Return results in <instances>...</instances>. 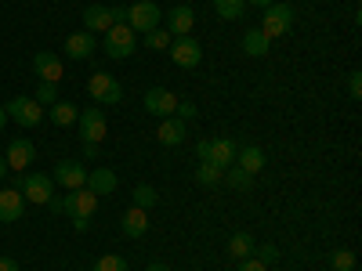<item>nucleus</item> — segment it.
I'll return each mask as SVG.
<instances>
[{
    "instance_id": "obj_1",
    "label": "nucleus",
    "mask_w": 362,
    "mask_h": 271,
    "mask_svg": "<svg viewBox=\"0 0 362 271\" xmlns=\"http://www.w3.org/2000/svg\"><path fill=\"white\" fill-rule=\"evenodd\" d=\"M105 54L109 58H116V62H124V58H131L134 51H138V33L127 25V22H116V25H109L105 29Z\"/></svg>"
},
{
    "instance_id": "obj_2",
    "label": "nucleus",
    "mask_w": 362,
    "mask_h": 271,
    "mask_svg": "<svg viewBox=\"0 0 362 271\" xmlns=\"http://www.w3.org/2000/svg\"><path fill=\"white\" fill-rule=\"evenodd\" d=\"M127 25L134 29V33H153L156 25H163V8L156 4V0H138V4L127 8Z\"/></svg>"
},
{
    "instance_id": "obj_3",
    "label": "nucleus",
    "mask_w": 362,
    "mask_h": 271,
    "mask_svg": "<svg viewBox=\"0 0 362 271\" xmlns=\"http://www.w3.org/2000/svg\"><path fill=\"white\" fill-rule=\"evenodd\" d=\"M293 29V8L290 4H268L264 8V18H261V33L268 37V40H279V37H286Z\"/></svg>"
},
{
    "instance_id": "obj_4",
    "label": "nucleus",
    "mask_w": 362,
    "mask_h": 271,
    "mask_svg": "<svg viewBox=\"0 0 362 271\" xmlns=\"http://www.w3.org/2000/svg\"><path fill=\"white\" fill-rule=\"evenodd\" d=\"M76 124H80V138H83L87 145H98V141L109 138V119H105L102 109H80Z\"/></svg>"
},
{
    "instance_id": "obj_5",
    "label": "nucleus",
    "mask_w": 362,
    "mask_h": 271,
    "mask_svg": "<svg viewBox=\"0 0 362 271\" xmlns=\"http://www.w3.org/2000/svg\"><path fill=\"white\" fill-rule=\"evenodd\" d=\"M167 51H170V62L181 66V69H196L203 62V47H199L196 37H174Z\"/></svg>"
},
{
    "instance_id": "obj_6",
    "label": "nucleus",
    "mask_w": 362,
    "mask_h": 271,
    "mask_svg": "<svg viewBox=\"0 0 362 271\" xmlns=\"http://www.w3.org/2000/svg\"><path fill=\"white\" fill-rule=\"evenodd\" d=\"M18 192L25 195V203L47 206V199L54 195V181L47 174H25V177H18Z\"/></svg>"
},
{
    "instance_id": "obj_7",
    "label": "nucleus",
    "mask_w": 362,
    "mask_h": 271,
    "mask_svg": "<svg viewBox=\"0 0 362 271\" xmlns=\"http://www.w3.org/2000/svg\"><path fill=\"white\" fill-rule=\"evenodd\" d=\"M177 102H181V98L174 95V90H167V87H148V90H145V98H141V109H145L148 116L167 119V116H174Z\"/></svg>"
},
{
    "instance_id": "obj_8",
    "label": "nucleus",
    "mask_w": 362,
    "mask_h": 271,
    "mask_svg": "<svg viewBox=\"0 0 362 271\" xmlns=\"http://www.w3.org/2000/svg\"><path fill=\"white\" fill-rule=\"evenodd\" d=\"M4 112H8V119H15L18 127H37L44 119V105L37 98H11L4 105Z\"/></svg>"
},
{
    "instance_id": "obj_9",
    "label": "nucleus",
    "mask_w": 362,
    "mask_h": 271,
    "mask_svg": "<svg viewBox=\"0 0 362 271\" xmlns=\"http://www.w3.org/2000/svg\"><path fill=\"white\" fill-rule=\"evenodd\" d=\"M87 90H90V98H95L98 105H116L119 98H124V87H119V80L109 76V73H95L87 80Z\"/></svg>"
},
{
    "instance_id": "obj_10",
    "label": "nucleus",
    "mask_w": 362,
    "mask_h": 271,
    "mask_svg": "<svg viewBox=\"0 0 362 271\" xmlns=\"http://www.w3.org/2000/svg\"><path fill=\"white\" fill-rule=\"evenodd\" d=\"M95 210H98V195L90 192V188H73L69 195H62V214H69L73 221L90 217Z\"/></svg>"
},
{
    "instance_id": "obj_11",
    "label": "nucleus",
    "mask_w": 362,
    "mask_h": 271,
    "mask_svg": "<svg viewBox=\"0 0 362 271\" xmlns=\"http://www.w3.org/2000/svg\"><path fill=\"white\" fill-rule=\"evenodd\" d=\"M51 181H58L66 192H73V188H83V185H87V170H83L80 159H58Z\"/></svg>"
},
{
    "instance_id": "obj_12",
    "label": "nucleus",
    "mask_w": 362,
    "mask_h": 271,
    "mask_svg": "<svg viewBox=\"0 0 362 271\" xmlns=\"http://www.w3.org/2000/svg\"><path fill=\"white\" fill-rule=\"evenodd\" d=\"M235 152H239V145L232 138H206V159L203 163H214V167L228 170L235 163Z\"/></svg>"
},
{
    "instance_id": "obj_13",
    "label": "nucleus",
    "mask_w": 362,
    "mask_h": 271,
    "mask_svg": "<svg viewBox=\"0 0 362 271\" xmlns=\"http://www.w3.org/2000/svg\"><path fill=\"white\" fill-rule=\"evenodd\" d=\"M167 33L170 37H192V29H196V11L189 8V4H177V8H170L167 11Z\"/></svg>"
},
{
    "instance_id": "obj_14",
    "label": "nucleus",
    "mask_w": 362,
    "mask_h": 271,
    "mask_svg": "<svg viewBox=\"0 0 362 271\" xmlns=\"http://www.w3.org/2000/svg\"><path fill=\"white\" fill-rule=\"evenodd\" d=\"M4 159H8V170H25V167H33V159H37V148H33V141H25V138H11V145H8V152H4Z\"/></svg>"
},
{
    "instance_id": "obj_15",
    "label": "nucleus",
    "mask_w": 362,
    "mask_h": 271,
    "mask_svg": "<svg viewBox=\"0 0 362 271\" xmlns=\"http://www.w3.org/2000/svg\"><path fill=\"white\" fill-rule=\"evenodd\" d=\"M33 73L44 83H58V80H62V73H66V66H62V58H58L54 51H37L33 54Z\"/></svg>"
},
{
    "instance_id": "obj_16",
    "label": "nucleus",
    "mask_w": 362,
    "mask_h": 271,
    "mask_svg": "<svg viewBox=\"0 0 362 271\" xmlns=\"http://www.w3.org/2000/svg\"><path fill=\"white\" fill-rule=\"evenodd\" d=\"M22 210H25V195L18 188H0V224L22 221Z\"/></svg>"
},
{
    "instance_id": "obj_17",
    "label": "nucleus",
    "mask_w": 362,
    "mask_h": 271,
    "mask_svg": "<svg viewBox=\"0 0 362 271\" xmlns=\"http://www.w3.org/2000/svg\"><path fill=\"white\" fill-rule=\"evenodd\" d=\"M95 33H87V29H80V33H69L66 37V54L73 58V62H83V58L95 54Z\"/></svg>"
},
{
    "instance_id": "obj_18",
    "label": "nucleus",
    "mask_w": 362,
    "mask_h": 271,
    "mask_svg": "<svg viewBox=\"0 0 362 271\" xmlns=\"http://www.w3.org/2000/svg\"><path fill=\"white\" fill-rule=\"evenodd\" d=\"M116 185H119V181H116V174H112L109 167H95V170L87 174V185H83V188H90V192L102 199V195H112Z\"/></svg>"
},
{
    "instance_id": "obj_19",
    "label": "nucleus",
    "mask_w": 362,
    "mask_h": 271,
    "mask_svg": "<svg viewBox=\"0 0 362 271\" xmlns=\"http://www.w3.org/2000/svg\"><path fill=\"white\" fill-rule=\"evenodd\" d=\"M232 167H239V170H247L250 177H257L261 170H264V152L257 145H239V152H235V163Z\"/></svg>"
},
{
    "instance_id": "obj_20",
    "label": "nucleus",
    "mask_w": 362,
    "mask_h": 271,
    "mask_svg": "<svg viewBox=\"0 0 362 271\" xmlns=\"http://www.w3.org/2000/svg\"><path fill=\"white\" fill-rule=\"evenodd\" d=\"M156 138H160V145H163V148H177L181 141L189 138V131H185V124H181L177 116H167L163 124H160V131H156Z\"/></svg>"
},
{
    "instance_id": "obj_21",
    "label": "nucleus",
    "mask_w": 362,
    "mask_h": 271,
    "mask_svg": "<svg viewBox=\"0 0 362 271\" xmlns=\"http://www.w3.org/2000/svg\"><path fill=\"white\" fill-rule=\"evenodd\" d=\"M80 22H83L87 33H105V29L112 25V11L102 8V4H90V8L80 15Z\"/></svg>"
},
{
    "instance_id": "obj_22",
    "label": "nucleus",
    "mask_w": 362,
    "mask_h": 271,
    "mask_svg": "<svg viewBox=\"0 0 362 271\" xmlns=\"http://www.w3.org/2000/svg\"><path fill=\"white\" fill-rule=\"evenodd\" d=\"M119 228H124L127 239H141L148 231V214H145L141 206H131L127 214H124V221H119Z\"/></svg>"
},
{
    "instance_id": "obj_23",
    "label": "nucleus",
    "mask_w": 362,
    "mask_h": 271,
    "mask_svg": "<svg viewBox=\"0 0 362 271\" xmlns=\"http://www.w3.org/2000/svg\"><path fill=\"white\" fill-rule=\"evenodd\" d=\"M268 47H272V40L261 33V25H250L247 33H243V51H247L250 58H264Z\"/></svg>"
},
{
    "instance_id": "obj_24",
    "label": "nucleus",
    "mask_w": 362,
    "mask_h": 271,
    "mask_svg": "<svg viewBox=\"0 0 362 271\" xmlns=\"http://www.w3.org/2000/svg\"><path fill=\"white\" fill-rule=\"evenodd\" d=\"M254 235H247V231H235L232 239H228V257L232 260H247V257H254Z\"/></svg>"
},
{
    "instance_id": "obj_25",
    "label": "nucleus",
    "mask_w": 362,
    "mask_h": 271,
    "mask_svg": "<svg viewBox=\"0 0 362 271\" xmlns=\"http://www.w3.org/2000/svg\"><path fill=\"white\" fill-rule=\"evenodd\" d=\"M47 112H51V124L54 127H73L76 116H80V109L73 102H54V105H47Z\"/></svg>"
},
{
    "instance_id": "obj_26",
    "label": "nucleus",
    "mask_w": 362,
    "mask_h": 271,
    "mask_svg": "<svg viewBox=\"0 0 362 271\" xmlns=\"http://www.w3.org/2000/svg\"><path fill=\"white\" fill-rule=\"evenodd\" d=\"M221 177H225V170L214 167V163H199L196 167V185H203V188H218Z\"/></svg>"
},
{
    "instance_id": "obj_27",
    "label": "nucleus",
    "mask_w": 362,
    "mask_h": 271,
    "mask_svg": "<svg viewBox=\"0 0 362 271\" xmlns=\"http://www.w3.org/2000/svg\"><path fill=\"white\" fill-rule=\"evenodd\" d=\"M221 181H225L228 188H235V192H243V188H250V181H254V177H250L247 170H239V167H228Z\"/></svg>"
},
{
    "instance_id": "obj_28",
    "label": "nucleus",
    "mask_w": 362,
    "mask_h": 271,
    "mask_svg": "<svg viewBox=\"0 0 362 271\" xmlns=\"http://www.w3.org/2000/svg\"><path fill=\"white\" fill-rule=\"evenodd\" d=\"M170 40H174V37L167 33L163 25H156L153 33H145V47H148V51H167V47H170Z\"/></svg>"
},
{
    "instance_id": "obj_29",
    "label": "nucleus",
    "mask_w": 362,
    "mask_h": 271,
    "mask_svg": "<svg viewBox=\"0 0 362 271\" xmlns=\"http://www.w3.org/2000/svg\"><path fill=\"white\" fill-rule=\"evenodd\" d=\"M160 203V192L153 188V185H138L134 188V206H141V210H153Z\"/></svg>"
},
{
    "instance_id": "obj_30",
    "label": "nucleus",
    "mask_w": 362,
    "mask_h": 271,
    "mask_svg": "<svg viewBox=\"0 0 362 271\" xmlns=\"http://www.w3.org/2000/svg\"><path fill=\"white\" fill-rule=\"evenodd\" d=\"M243 8H247V0H214V11L221 18H239V15H243Z\"/></svg>"
},
{
    "instance_id": "obj_31",
    "label": "nucleus",
    "mask_w": 362,
    "mask_h": 271,
    "mask_svg": "<svg viewBox=\"0 0 362 271\" xmlns=\"http://www.w3.org/2000/svg\"><path fill=\"white\" fill-rule=\"evenodd\" d=\"M95 271H127V260L119 253H105V257L95 260Z\"/></svg>"
},
{
    "instance_id": "obj_32",
    "label": "nucleus",
    "mask_w": 362,
    "mask_h": 271,
    "mask_svg": "<svg viewBox=\"0 0 362 271\" xmlns=\"http://www.w3.org/2000/svg\"><path fill=\"white\" fill-rule=\"evenodd\" d=\"M33 98H37L44 109L54 105V102H58V83H44V80H40V87H37V95H33Z\"/></svg>"
},
{
    "instance_id": "obj_33",
    "label": "nucleus",
    "mask_w": 362,
    "mask_h": 271,
    "mask_svg": "<svg viewBox=\"0 0 362 271\" xmlns=\"http://www.w3.org/2000/svg\"><path fill=\"white\" fill-rule=\"evenodd\" d=\"M329 264H334V271H351L355 267V253L351 250H337L334 257H329Z\"/></svg>"
},
{
    "instance_id": "obj_34",
    "label": "nucleus",
    "mask_w": 362,
    "mask_h": 271,
    "mask_svg": "<svg viewBox=\"0 0 362 271\" xmlns=\"http://www.w3.org/2000/svg\"><path fill=\"white\" fill-rule=\"evenodd\" d=\"M254 257H257L261 264H276V260H279V250L272 246V243H264V246H254Z\"/></svg>"
},
{
    "instance_id": "obj_35",
    "label": "nucleus",
    "mask_w": 362,
    "mask_h": 271,
    "mask_svg": "<svg viewBox=\"0 0 362 271\" xmlns=\"http://www.w3.org/2000/svg\"><path fill=\"white\" fill-rule=\"evenodd\" d=\"M174 116L181 119V124H189V119H196V116H199V109H196V102H177Z\"/></svg>"
},
{
    "instance_id": "obj_36",
    "label": "nucleus",
    "mask_w": 362,
    "mask_h": 271,
    "mask_svg": "<svg viewBox=\"0 0 362 271\" xmlns=\"http://www.w3.org/2000/svg\"><path fill=\"white\" fill-rule=\"evenodd\" d=\"M348 95H351L355 102L362 98V73H358V69H355V73L348 76Z\"/></svg>"
},
{
    "instance_id": "obj_37",
    "label": "nucleus",
    "mask_w": 362,
    "mask_h": 271,
    "mask_svg": "<svg viewBox=\"0 0 362 271\" xmlns=\"http://www.w3.org/2000/svg\"><path fill=\"white\" fill-rule=\"evenodd\" d=\"M239 271H268V264H261L257 257H247V260H239Z\"/></svg>"
},
{
    "instance_id": "obj_38",
    "label": "nucleus",
    "mask_w": 362,
    "mask_h": 271,
    "mask_svg": "<svg viewBox=\"0 0 362 271\" xmlns=\"http://www.w3.org/2000/svg\"><path fill=\"white\" fill-rule=\"evenodd\" d=\"M109 11H112V25H116V22H127V8L116 4V8H109Z\"/></svg>"
},
{
    "instance_id": "obj_39",
    "label": "nucleus",
    "mask_w": 362,
    "mask_h": 271,
    "mask_svg": "<svg viewBox=\"0 0 362 271\" xmlns=\"http://www.w3.org/2000/svg\"><path fill=\"white\" fill-rule=\"evenodd\" d=\"M0 271H22V267H18V260H11V257H0Z\"/></svg>"
},
{
    "instance_id": "obj_40",
    "label": "nucleus",
    "mask_w": 362,
    "mask_h": 271,
    "mask_svg": "<svg viewBox=\"0 0 362 271\" xmlns=\"http://www.w3.org/2000/svg\"><path fill=\"white\" fill-rule=\"evenodd\" d=\"M83 159H98V145H87L83 141Z\"/></svg>"
},
{
    "instance_id": "obj_41",
    "label": "nucleus",
    "mask_w": 362,
    "mask_h": 271,
    "mask_svg": "<svg viewBox=\"0 0 362 271\" xmlns=\"http://www.w3.org/2000/svg\"><path fill=\"white\" fill-rule=\"evenodd\" d=\"M73 228H76V231H87V228H90V217H80V221H73Z\"/></svg>"
},
{
    "instance_id": "obj_42",
    "label": "nucleus",
    "mask_w": 362,
    "mask_h": 271,
    "mask_svg": "<svg viewBox=\"0 0 362 271\" xmlns=\"http://www.w3.org/2000/svg\"><path fill=\"white\" fill-rule=\"evenodd\" d=\"M145 271H170V267H167V264H160V260H153V264H148Z\"/></svg>"
},
{
    "instance_id": "obj_43",
    "label": "nucleus",
    "mask_w": 362,
    "mask_h": 271,
    "mask_svg": "<svg viewBox=\"0 0 362 271\" xmlns=\"http://www.w3.org/2000/svg\"><path fill=\"white\" fill-rule=\"evenodd\" d=\"M247 4H254V8H268V4H276V0H247Z\"/></svg>"
},
{
    "instance_id": "obj_44",
    "label": "nucleus",
    "mask_w": 362,
    "mask_h": 271,
    "mask_svg": "<svg viewBox=\"0 0 362 271\" xmlns=\"http://www.w3.org/2000/svg\"><path fill=\"white\" fill-rule=\"evenodd\" d=\"M4 174H8V159L0 156V181H4Z\"/></svg>"
},
{
    "instance_id": "obj_45",
    "label": "nucleus",
    "mask_w": 362,
    "mask_h": 271,
    "mask_svg": "<svg viewBox=\"0 0 362 271\" xmlns=\"http://www.w3.org/2000/svg\"><path fill=\"white\" fill-rule=\"evenodd\" d=\"M4 124H8V112H4V105H0V131H4Z\"/></svg>"
}]
</instances>
